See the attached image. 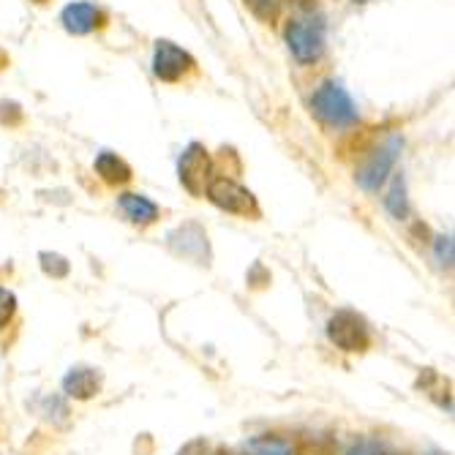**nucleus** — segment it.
<instances>
[{
  "label": "nucleus",
  "instance_id": "nucleus-1",
  "mask_svg": "<svg viewBox=\"0 0 455 455\" xmlns=\"http://www.w3.org/2000/svg\"><path fill=\"white\" fill-rule=\"evenodd\" d=\"M286 44H289V50H292V55L298 58V63H303V66L316 63L324 55V25H322V20L314 17V12L289 20Z\"/></svg>",
  "mask_w": 455,
  "mask_h": 455
},
{
  "label": "nucleus",
  "instance_id": "nucleus-2",
  "mask_svg": "<svg viewBox=\"0 0 455 455\" xmlns=\"http://www.w3.org/2000/svg\"><path fill=\"white\" fill-rule=\"evenodd\" d=\"M311 112L327 123V126H352L357 120V107L352 101V96L339 85V82H324L319 85L311 96Z\"/></svg>",
  "mask_w": 455,
  "mask_h": 455
},
{
  "label": "nucleus",
  "instance_id": "nucleus-3",
  "mask_svg": "<svg viewBox=\"0 0 455 455\" xmlns=\"http://www.w3.org/2000/svg\"><path fill=\"white\" fill-rule=\"evenodd\" d=\"M327 339L341 352H365L371 347L368 322L355 311H336L327 322Z\"/></svg>",
  "mask_w": 455,
  "mask_h": 455
},
{
  "label": "nucleus",
  "instance_id": "nucleus-4",
  "mask_svg": "<svg viewBox=\"0 0 455 455\" xmlns=\"http://www.w3.org/2000/svg\"><path fill=\"white\" fill-rule=\"evenodd\" d=\"M208 199L216 204V208L235 213V216H259V204L254 199V194L243 188L240 183L229 180V178H213L204 188Z\"/></svg>",
  "mask_w": 455,
  "mask_h": 455
},
{
  "label": "nucleus",
  "instance_id": "nucleus-5",
  "mask_svg": "<svg viewBox=\"0 0 455 455\" xmlns=\"http://www.w3.org/2000/svg\"><path fill=\"white\" fill-rule=\"evenodd\" d=\"M178 175H180V183L194 194V196H202L204 188H208V183L213 180V161L208 156V150H204V145L199 142H191L180 161H178Z\"/></svg>",
  "mask_w": 455,
  "mask_h": 455
},
{
  "label": "nucleus",
  "instance_id": "nucleus-6",
  "mask_svg": "<svg viewBox=\"0 0 455 455\" xmlns=\"http://www.w3.org/2000/svg\"><path fill=\"white\" fill-rule=\"evenodd\" d=\"M398 150H401V140L398 137H390L387 142H382L379 148L371 150L368 158L363 161V167L357 170V183L365 191H377L385 183V178L390 175L393 164L398 158Z\"/></svg>",
  "mask_w": 455,
  "mask_h": 455
},
{
  "label": "nucleus",
  "instance_id": "nucleus-7",
  "mask_svg": "<svg viewBox=\"0 0 455 455\" xmlns=\"http://www.w3.org/2000/svg\"><path fill=\"white\" fill-rule=\"evenodd\" d=\"M194 68V58L172 41H156L153 52V74L164 82H178Z\"/></svg>",
  "mask_w": 455,
  "mask_h": 455
},
{
  "label": "nucleus",
  "instance_id": "nucleus-8",
  "mask_svg": "<svg viewBox=\"0 0 455 455\" xmlns=\"http://www.w3.org/2000/svg\"><path fill=\"white\" fill-rule=\"evenodd\" d=\"M60 22H63V28L68 33L85 36V33H91V30H96V28L104 25V14L93 4H82V0H79V4H68L60 12Z\"/></svg>",
  "mask_w": 455,
  "mask_h": 455
},
{
  "label": "nucleus",
  "instance_id": "nucleus-9",
  "mask_svg": "<svg viewBox=\"0 0 455 455\" xmlns=\"http://www.w3.org/2000/svg\"><path fill=\"white\" fill-rule=\"evenodd\" d=\"M101 387V379L93 368H85V365H76L71 368L68 374L63 377V390L71 395V398H79V401H88L99 393Z\"/></svg>",
  "mask_w": 455,
  "mask_h": 455
},
{
  "label": "nucleus",
  "instance_id": "nucleus-10",
  "mask_svg": "<svg viewBox=\"0 0 455 455\" xmlns=\"http://www.w3.org/2000/svg\"><path fill=\"white\" fill-rule=\"evenodd\" d=\"M120 211L126 213V219L132 224H140V227H148V224H153L158 219V204L150 202L142 194H123L120 196Z\"/></svg>",
  "mask_w": 455,
  "mask_h": 455
},
{
  "label": "nucleus",
  "instance_id": "nucleus-11",
  "mask_svg": "<svg viewBox=\"0 0 455 455\" xmlns=\"http://www.w3.org/2000/svg\"><path fill=\"white\" fill-rule=\"evenodd\" d=\"M96 172L101 175V180H107L112 186H120V183H129L132 180V167L120 156L109 153V150L99 153V158H96Z\"/></svg>",
  "mask_w": 455,
  "mask_h": 455
},
{
  "label": "nucleus",
  "instance_id": "nucleus-12",
  "mask_svg": "<svg viewBox=\"0 0 455 455\" xmlns=\"http://www.w3.org/2000/svg\"><path fill=\"white\" fill-rule=\"evenodd\" d=\"M248 452L251 455H295V447L275 434H265L259 439L248 442Z\"/></svg>",
  "mask_w": 455,
  "mask_h": 455
},
{
  "label": "nucleus",
  "instance_id": "nucleus-13",
  "mask_svg": "<svg viewBox=\"0 0 455 455\" xmlns=\"http://www.w3.org/2000/svg\"><path fill=\"white\" fill-rule=\"evenodd\" d=\"M385 208H387L395 219H406L409 204H406V191H403V180H401V178L393 180V188H390V194L385 196Z\"/></svg>",
  "mask_w": 455,
  "mask_h": 455
},
{
  "label": "nucleus",
  "instance_id": "nucleus-14",
  "mask_svg": "<svg viewBox=\"0 0 455 455\" xmlns=\"http://www.w3.org/2000/svg\"><path fill=\"white\" fill-rule=\"evenodd\" d=\"M243 4H245L248 12H251L265 25L275 22V17H278V4H275V0H243Z\"/></svg>",
  "mask_w": 455,
  "mask_h": 455
},
{
  "label": "nucleus",
  "instance_id": "nucleus-15",
  "mask_svg": "<svg viewBox=\"0 0 455 455\" xmlns=\"http://www.w3.org/2000/svg\"><path fill=\"white\" fill-rule=\"evenodd\" d=\"M38 259H41V267H44V273H47V275H52V278H63V275H68V262H66L60 254H50V251H44Z\"/></svg>",
  "mask_w": 455,
  "mask_h": 455
},
{
  "label": "nucleus",
  "instance_id": "nucleus-16",
  "mask_svg": "<svg viewBox=\"0 0 455 455\" xmlns=\"http://www.w3.org/2000/svg\"><path fill=\"white\" fill-rule=\"evenodd\" d=\"M14 311H17V298H14V292H9L6 286H0V330H4V327L12 322Z\"/></svg>",
  "mask_w": 455,
  "mask_h": 455
},
{
  "label": "nucleus",
  "instance_id": "nucleus-17",
  "mask_svg": "<svg viewBox=\"0 0 455 455\" xmlns=\"http://www.w3.org/2000/svg\"><path fill=\"white\" fill-rule=\"evenodd\" d=\"M436 254H439V259H444L442 265H450L452 262V240L450 237H439Z\"/></svg>",
  "mask_w": 455,
  "mask_h": 455
},
{
  "label": "nucleus",
  "instance_id": "nucleus-18",
  "mask_svg": "<svg viewBox=\"0 0 455 455\" xmlns=\"http://www.w3.org/2000/svg\"><path fill=\"white\" fill-rule=\"evenodd\" d=\"M349 455H368V450H365V447H355V450H352Z\"/></svg>",
  "mask_w": 455,
  "mask_h": 455
},
{
  "label": "nucleus",
  "instance_id": "nucleus-19",
  "mask_svg": "<svg viewBox=\"0 0 455 455\" xmlns=\"http://www.w3.org/2000/svg\"><path fill=\"white\" fill-rule=\"evenodd\" d=\"M374 455H398V452H387V450H379V452H374Z\"/></svg>",
  "mask_w": 455,
  "mask_h": 455
},
{
  "label": "nucleus",
  "instance_id": "nucleus-20",
  "mask_svg": "<svg viewBox=\"0 0 455 455\" xmlns=\"http://www.w3.org/2000/svg\"><path fill=\"white\" fill-rule=\"evenodd\" d=\"M36 4H47V0H36Z\"/></svg>",
  "mask_w": 455,
  "mask_h": 455
},
{
  "label": "nucleus",
  "instance_id": "nucleus-21",
  "mask_svg": "<svg viewBox=\"0 0 455 455\" xmlns=\"http://www.w3.org/2000/svg\"><path fill=\"white\" fill-rule=\"evenodd\" d=\"M355 4H365V0H355Z\"/></svg>",
  "mask_w": 455,
  "mask_h": 455
}]
</instances>
